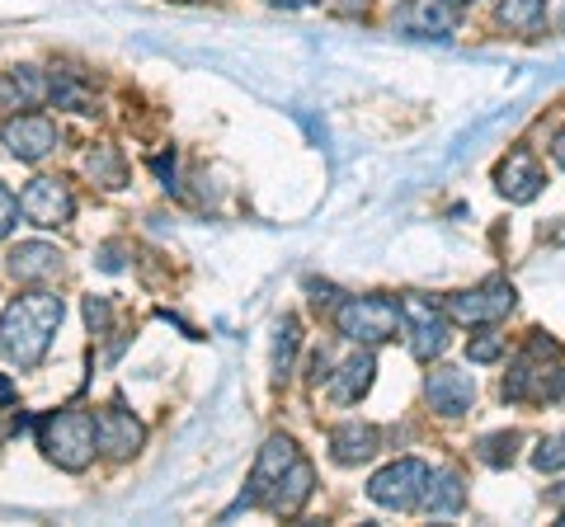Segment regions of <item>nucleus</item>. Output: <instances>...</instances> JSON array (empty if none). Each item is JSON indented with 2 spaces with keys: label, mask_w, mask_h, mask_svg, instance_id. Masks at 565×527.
<instances>
[{
  "label": "nucleus",
  "mask_w": 565,
  "mask_h": 527,
  "mask_svg": "<svg viewBox=\"0 0 565 527\" xmlns=\"http://www.w3.org/2000/svg\"><path fill=\"white\" fill-rule=\"evenodd\" d=\"M66 315V302L57 292H24L0 311V354H6L14 367H39L52 348V335H57Z\"/></svg>",
  "instance_id": "obj_1"
},
{
  "label": "nucleus",
  "mask_w": 565,
  "mask_h": 527,
  "mask_svg": "<svg viewBox=\"0 0 565 527\" xmlns=\"http://www.w3.org/2000/svg\"><path fill=\"white\" fill-rule=\"evenodd\" d=\"M39 448L52 466L71 471V476H81V471H90L95 452H99V438H95V415L90 410H52L43 424H39Z\"/></svg>",
  "instance_id": "obj_2"
},
{
  "label": "nucleus",
  "mask_w": 565,
  "mask_h": 527,
  "mask_svg": "<svg viewBox=\"0 0 565 527\" xmlns=\"http://www.w3.org/2000/svg\"><path fill=\"white\" fill-rule=\"evenodd\" d=\"M334 330L349 344L377 348L405 335V315H401V302H392V297H349V302L334 306Z\"/></svg>",
  "instance_id": "obj_3"
},
{
  "label": "nucleus",
  "mask_w": 565,
  "mask_h": 527,
  "mask_svg": "<svg viewBox=\"0 0 565 527\" xmlns=\"http://www.w3.org/2000/svg\"><path fill=\"white\" fill-rule=\"evenodd\" d=\"M514 306H519L514 283H509V278H486L481 288L448 297L444 315H448V321H457V325H500Z\"/></svg>",
  "instance_id": "obj_4"
},
{
  "label": "nucleus",
  "mask_w": 565,
  "mask_h": 527,
  "mask_svg": "<svg viewBox=\"0 0 565 527\" xmlns=\"http://www.w3.org/2000/svg\"><path fill=\"white\" fill-rule=\"evenodd\" d=\"M424 481H429V466L419 456H401V462L382 466L373 481H367V499L377 508H396V514H411L419 508V495H424Z\"/></svg>",
  "instance_id": "obj_5"
},
{
  "label": "nucleus",
  "mask_w": 565,
  "mask_h": 527,
  "mask_svg": "<svg viewBox=\"0 0 565 527\" xmlns=\"http://www.w3.org/2000/svg\"><path fill=\"white\" fill-rule=\"evenodd\" d=\"M20 217L43 226V232H57V226H66L71 217H76V193H71L62 180H29L24 193H20Z\"/></svg>",
  "instance_id": "obj_6"
},
{
  "label": "nucleus",
  "mask_w": 565,
  "mask_h": 527,
  "mask_svg": "<svg viewBox=\"0 0 565 527\" xmlns=\"http://www.w3.org/2000/svg\"><path fill=\"white\" fill-rule=\"evenodd\" d=\"M0 142H6V151L14 161L39 165L43 155L57 151L62 132H57V122L43 118V114H14V118H6V128H0Z\"/></svg>",
  "instance_id": "obj_7"
},
{
  "label": "nucleus",
  "mask_w": 565,
  "mask_h": 527,
  "mask_svg": "<svg viewBox=\"0 0 565 527\" xmlns=\"http://www.w3.org/2000/svg\"><path fill=\"white\" fill-rule=\"evenodd\" d=\"M401 315H405V335H411V354L419 363H434L448 348V315L434 302H424V297H405Z\"/></svg>",
  "instance_id": "obj_8"
},
{
  "label": "nucleus",
  "mask_w": 565,
  "mask_h": 527,
  "mask_svg": "<svg viewBox=\"0 0 565 527\" xmlns=\"http://www.w3.org/2000/svg\"><path fill=\"white\" fill-rule=\"evenodd\" d=\"M95 438H99V452L114 456V462H128V456L141 452V443H147V429H141V419L122 406V400H114L109 410L95 415Z\"/></svg>",
  "instance_id": "obj_9"
},
{
  "label": "nucleus",
  "mask_w": 565,
  "mask_h": 527,
  "mask_svg": "<svg viewBox=\"0 0 565 527\" xmlns=\"http://www.w3.org/2000/svg\"><path fill=\"white\" fill-rule=\"evenodd\" d=\"M457 20H462V10L448 6V0H405V6H396L392 24L405 39H452Z\"/></svg>",
  "instance_id": "obj_10"
},
{
  "label": "nucleus",
  "mask_w": 565,
  "mask_h": 527,
  "mask_svg": "<svg viewBox=\"0 0 565 527\" xmlns=\"http://www.w3.org/2000/svg\"><path fill=\"white\" fill-rule=\"evenodd\" d=\"M297 456H302V452H297L292 438L274 433L269 443L259 448V456H255V471H250V485H245V495L236 499V508H255L264 495H269V485H274V481L282 476V471H288V466L297 462ZM236 508H232V514H236Z\"/></svg>",
  "instance_id": "obj_11"
},
{
  "label": "nucleus",
  "mask_w": 565,
  "mask_h": 527,
  "mask_svg": "<svg viewBox=\"0 0 565 527\" xmlns=\"http://www.w3.org/2000/svg\"><path fill=\"white\" fill-rule=\"evenodd\" d=\"M424 396H429L434 415L462 419L476 406V381L467 373H457V367H434V373L424 377Z\"/></svg>",
  "instance_id": "obj_12"
},
{
  "label": "nucleus",
  "mask_w": 565,
  "mask_h": 527,
  "mask_svg": "<svg viewBox=\"0 0 565 527\" xmlns=\"http://www.w3.org/2000/svg\"><path fill=\"white\" fill-rule=\"evenodd\" d=\"M311 495H316V471L302 462V456H297V462L269 485V495H264L259 504L269 508V514H278V518H297L311 504Z\"/></svg>",
  "instance_id": "obj_13"
},
{
  "label": "nucleus",
  "mask_w": 565,
  "mask_h": 527,
  "mask_svg": "<svg viewBox=\"0 0 565 527\" xmlns=\"http://www.w3.org/2000/svg\"><path fill=\"white\" fill-rule=\"evenodd\" d=\"M6 269L14 283H52V278L62 273V250L47 240H20L6 255Z\"/></svg>",
  "instance_id": "obj_14"
},
{
  "label": "nucleus",
  "mask_w": 565,
  "mask_h": 527,
  "mask_svg": "<svg viewBox=\"0 0 565 527\" xmlns=\"http://www.w3.org/2000/svg\"><path fill=\"white\" fill-rule=\"evenodd\" d=\"M494 184H500V193L509 203H533L546 184V174H542L533 151H514L509 161H500V170H494Z\"/></svg>",
  "instance_id": "obj_15"
},
{
  "label": "nucleus",
  "mask_w": 565,
  "mask_h": 527,
  "mask_svg": "<svg viewBox=\"0 0 565 527\" xmlns=\"http://www.w3.org/2000/svg\"><path fill=\"white\" fill-rule=\"evenodd\" d=\"M377 448H382V429H377V424L349 419V424L330 429V456H334L340 466H363V462H373Z\"/></svg>",
  "instance_id": "obj_16"
},
{
  "label": "nucleus",
  "mask_w": 565,
  "mask_h": 527,
  "mask_svg": "<svg viewBox=\"0 0 565 527\" xmlns=\"http://www.w3.org/2000/svg\"><path fill=\"white\" fill-rule=\"evenodd\" d=\"M373 373H377V358L367 354V348H359V354L344 358V363L326 377L330 400H334V406H353V400H363L367 386H373Z\"/></svg>",
  "instance_id": "obj_17"
},
{
  "label": "nucleus",
  "mask_w": 565,
  "mask_h": 527,
  "mask_svg": "<svg viewBox=\"0 0 565 527\" xmlns=\"http://www.w3.org/2000/svg\"><path fill=\"white\" fill-rule=\"evenodd\" d=\"M419 508H424V514H434V518L462 514V508H467V485H462V476H457L452 466L429 471V481H424V495H419Z\"/></svg>",
  "instance_id": "obj_18"
},
{
  "label": "nucleus",
  "mask_w": 565,
  "mask_h": 527,
  "mask_svg": "<svg viewBox=\"0 0 565 527\" xmlns=\"http://www.w3.org/2000/svg\"><path fill=\"white\" fill-rule=\"evenodd\" d=\"M0 99L10 104V109H33V104L47 99V80L43 72H33V66H14V72L0 76Z\"/></svg>",
  "instance_id": "obj_19"
},
{
  "label": "nucleus",
  "mask_w": 565,
  "mask_h": 527,
  "mask_svg": "<svg viewBox=\"0 0 565 527\" xmlns=\"http://www.w3.org/2000/svg\"><path fill=\"white\" fill-rule=\"evenodd\" d=\"M85 174H90L99 189H122L128 184V165H122L118 147H95L90 155H85Z\"/></svg>",
  "instance_id": "obj_20"
},
{
  "label": "nucleus",
  "mask_w": 565,
  "mask_h": 527,
  "mask_svg": "<svg viewBox=\"0 0 565 527\" xmlns=\"http://www.w3.org/2000/svg\"><path fill=\"white\" fill-rule=\"evenodd\" d=\"M500 24L504 29H514V33H537L542 20H546V6L542 0H500Z\"/></svg>",
  "instance_id": "obj_21"
},
{
  "label": "nucleus",
  "mask_w": 565,
  "mask_h": 527,
  "mask_svg": "<svg viewBox=\"0 0 565 527\" xmlns=\"http://www.w3.org/2000/svg\"><path fill=\"white\" fill-rule=\"evenodd\" d=\"M476 456H481L486 466H494V471L514 466V456H519V433H486L481 443H476Z\"/></svg>",
  "instance_id": "obj_22"
},
{
  "label": "nucleus",
  "mask_w": 565,
  "mask_h": 527,
  "mask_svg": "<svg viewBox=\"0 0 565 527\" xmlns=\"http://www.w3.org/2000/svg\"><path fill=\"white\" fill-rule=\"evenodd\" d=\"M292 354H297V321H292V315H282L278 340H274V373L278 377L292 373Z\"/></svg>",
  "instance_id": "obj_23"
},
{
  "label": "nucleus",
  "mask_w": 565,
  "mask_h": 527,
  "mask_svg": "<svg viewBox=\"0 0 565 527\" xmlns=\"http://www.w3.org/2000/svg\"><path fill=\"white\" fill-rule=\"evenodd\" d=\"M533 466L537 471H561L565 466V433H546L537 452H533Z\"/></svg>",
  "instance_id": "obj_24"
},
{
  "label": "nucleus",
  "mask_w": 565,
  "mask_h": 527,
  "mask_svg": "<svg viewBox=\"0 0 565 527\" xmlns=\"http://www.w3.org/2000/svg\"><path fill=\"white\" fill-rule=\"evenodd\" d=\"M467 358H471V363H494V358H504V335H494V330H481V335H471Z\"/></svg>",
  "instance_id": "obj_25"
},
{
  "label": "nucleus",
  "mask_w": 565,
  "mask_h": 527,
  "mask_svg": "<svg viewBox=\"0 0 565 527\" xmlns=\"http://www.w3.org/2000/svg\"><path fill=\"white\" fill-rule=\"evenodd\" d=\"M85 325H90L95 335H109V325H114V306L104 302V297H85Z\"/></svg>",
  "instance_id": "obj_26"
},
{
  "label": "nucleus",
  "mask_w": 565,
  "mask_h": 527,
  "mask_svg": "<svg viewBox=\"0 0 565 527\" xmlns=\"http://www.w3.org/2000/svg\"><path fill=\"white\" fill-rule=\"evenodd\" d=\"M14 222H20V198H14V193L0 184V236H10Z\"/></svg>",
  "instance_id": "obj_27"
},
{
  "label": "nucleus",
  "mask_w": 565,
  "mask_h": 527,
  "mask_svg": "<svg viewBox=\"0 0 565 527\" xmlns=\"http://www.w3.org/2000/svg\"><path fill=\"white\" fill-rule=\"evenodd\" d=\"M99 269H109V273H118V269H122V259H118V245H104V250H99Z\"/></svg>",
  "instance_id": "obj_28"
},
{
  "label": "nucleus",
  "mask_w": 565,
  "mask_h": 527,
  "mask_svg": "<svg viewBox=\"0 0 565 527\" xmlns=\"http://www.w3.org/2000/svg\"><path fill=\"white\" fill-rule=\"evenodd\" d=\"M326 377H330V358H326V354H311V381L321 386Z\"/></svg>",
  "instance_id": "obj_29"
},
{
  "label": "nucleus",
  "mask_w": 565,
  "mask_h": 527,
  "mask_svg": "<svg viewBox=\"0 0 565 527\" xmlns=\"http://www.w3.org/2000/svg\"><path fill=\"white\" fill-rule=\"evenodd\" d=\"M552 161H556V165L565 170V128H561V132L552 137Z\"/></svg>",
  "instance_id": "obj_30"
},
{
  "label": "nucleus",
  "mask_w": 565,
  "mask_h": 527,
  "mask_svg": "<svg viewBox=\"0 0 565 527\" xmlns=\"http://www.w3.org/2000/svg\"><path fill=\"white\" fill-rule=\"evenodd\" d=\"M269 6H282V10H307V6H321V0H269Z\"/></svg>",
  "instance_id": "obj_31"
},
{
  "label": "nucleus",
  "mask_w": 565,
  "mask_h": 527,
  "mask_svg": "<svg viewBox=\"0 0 565 527\" xmlns=\"http://www.w3.org/2000/svg\"><path fill=\"white\" fill-rule=\"evenodd\" d=\"M10 400H14V386H10L6 377H0V406H10Z\"/></svg>",
  "instance_id": "obj_32"
},
{
  "label": "nucleus",
  "mask_w": 565,
  "mask_h": 527,
  "mask_svg": "<svg viewBox=\"0 0 565 527\" xmlns=\"http://www.w3.org/2000/svg\"><path fill=\"white\" fill-rule=\"evenodd\" d=\"M363 6H367V0H344L340 10H344V14H353V10H363Z\"/></svg>",
  "instance_id": "obj_33"
},
{
  "label": "nucleus",
  "mask_w": 565,
  "mask_h": 527,
  "mask_svg": "<svg viewBox=\"0 0 565 527\" xmlns=\"http://www.w3.org/2000/svg\"><path fill=\"white\" fill-rule=\"evenodd\" d=\"M556 29H561V33H565V6H561V14H556Z\"/></svg>",
  "instance_id": "obj_34"
},
{
  "label": "nucleus",
  "mask_w": 565,
  "mask_h": 527,
  "mask_svg": "<svg viewBox=\"0 0 565 527\" xmlns=\"http://www.w3.org/2000/svg\"><path fill=\"white\" fill-rule=\"evenodd\" d=\"M448 6H457V10H462V6H476V0H448Z\"/></svg>",
  "instance_id": "obj_35"
},
{
  "label": "nucleus",
  "mask_w": 565,
  "mask_h": 527,
  "mask_svg": "<svg viewBox=\"0 0 565 527\" xmlns=\"http://www.w3.org/2000/svg\"><path fill=\"white\" fill-rule=\"evenodd\" d=\"M561 523H565V508H561Z\"/></svg>",
  "instance_id": "obj_36"
},
{
  "label": "nucleus",
  "mask_w": 565,
  "mask_h": 527,
  "mask_svg": "<svg viewBox=\"0 0 565 527\" xmlns=\"http://www.w3.org/2000/svg\"><path fill=\"white\" fill-rule=\"evenodd\" d=\"M0 438H6V429H0Z\"/></svg>",
  "instance_id": "obj_37"
}]
</instances>
